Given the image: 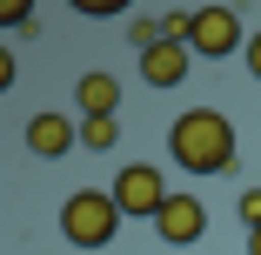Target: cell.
Segmentation results:
<instances>
[{"label":"cell","instance_id":"obj_1","mask_svg":"<svg viewBox=\"0 0 261 255\" xmlns=\"http://www.w3.org/2000/svg\"><path fill=\"white\" fill-rule=\"evenodd\" d=\"M168 155L181 175H228L234 168V121L221 108H188L168 128Z\"/></svg>","mask_w":261,"mask_h":255},{"label":"cell","instance_id":"obj_2","mask_svg":"<svg viewBox=\"0 0 261 255\" xmlns=\"http://www.w3.org/2000/svg\"><path fill=\"white\" fill-rule=\"evenodd\" d=\"M121 222H127V215L114 208L108 188H74V195L61 201V242H67V248H87V255L108 248V242L121 235Z\"/></svg>","mask_w":261,"mask_h":255},{"label":"cell","instance_id":"obj_14","mask_svg":"<svg viewBox=\"0 0 261 255\" xmlns=\"http://www.w3.org/2000/svg\"><path fill=\"white\" fill-rule=\"evenodd\" d=\"M14 74H20V67H14V47H7V40H0V94H7V87H14Z\"/></svg>","mask_w":261,"mask_h":255},{"label":"cell","instance_id":"obj_5","mask_svg":"<svg viewBox=\"0 0 261 255\" xmlns=\"http://www.w3.org/2000/svg\"><path fill=\"white\" fill-rule=\"evenodd\" d=\"M154 235H161L168 248H194V242L207 235V208H201V195L174 188V195H168V208L154 215Z\"/></svg>","mask_w":261,"mask_h":255},{"label":"cell","instance_id":"obj_9","mask_svg":"<svg viewBox=\"0 0 261 255\" xmlns=\"http://www.w3.org/2000/svg\"><path fill=\"white\" fill-rule=\"evenodd\" d=\"M81 148H94V155L121 148V121H81Z\"/></svg>","mask_w":261,"mask_h":255},{"label":"cell","instance_id":"obj_12","mask_svg":"<svg viewBox=\"0 0 261 255\" xmlns=\"http://www.w3.org/2000/svg\"><path fill=\"white\" fill-rule=\"evenodd\" d=\"M241 222L261 228V188H241Z\"/></svg>","mask_w":261,"mask_h":255},{"label":"cell","instance_id":"obj_10","mask_svg":"<svg viewBox=\"0 0 261 255\" xmlns=\"http://www.w3.org/2000/svg\"><path fill=\"white\" fill-rule=\"evenodd\" d=\"M127 40L147 54V47H154V40H168V34H161V20H154V14H134V20H127Z\"/></svg>","mask_w":261,"mask_h":255},{"label":"cell","instance_id":"obj_3","mask_svg":"<svg viewBox=\"0 0 261 255\" xmlns=\"http://www.w3.org/2000/svg\"><path fill=\"white\" fill-rule=\"evenodd\" d=\"M108 195H114V208H121L127 222H134V215H141V222H154V215L168 208V195H174V188L161 181V168H147V161H127V168L114 175V188H108Z\"/></svg>","mask_w":261,"mask_h":255},{"label":"cell","instance_id":"obj_4","mask_svg":"<svg viewBox=\"0 0 261 255\" xmlns=\"http://www.w3.org/2000/svg\"><path fill=\"white\" fill-rule=\"evenodd\" d=\"M241 47H248V34H241V14H234V7H194L188 54H201V61H228V54H241Z\"/></svg>","mask_w":261,"mask_h":255},{"label":"cell","instance_id":"obj_15","mask_svg":"<svg viewBox=\"0 0 261 255\" xmlns=\"http://www.w3.org/2000/svg\"><path fill=\"white\" fill-rule=\"evenodd\" d=\"M248 255H261V228H248Z\"/></svg>","mask_w":261,"mask_h":255},{"label":"cell","instance_id":"obj_13","mask_svg":"<svg viewBox=\"0 0 261 255\" xmlns=\"http://www.w3.org/2000/svg\"><path fill=\"white\" fill-rule=\"evenodd\" d=\"M241 61H248V74H254V81H261V27H254V34H248V47H241Z\"/></svg>","mask_w":261,"mask_h":255},{"label":"cell","instance_id":"obj_11","mask_svg":"<svg viewBox=\"0 0 261 255\" xmlns=\"http://www.w3.org/2000/svg\"><path fill=\"white\" fill-rule=\"evenodd\" d=\"M40 7H34V0H0V27H27Z\"/></svg>","mask_w":261,"mask_h":255},{"label":"cell","instance_id":"obj_6","mask_svg":"<svg viewBox=\"0 0 261 255\" xmlns=\"http://www.w3.org/2000/svg\"><path fill=\"white\" fill-rule=\"evenodd\" d=\"M188 61H194L188 40H154L147 54H141V81L147 87H181L188 81Z\"/></svg>","mask_w":261,"mask_h":255},{"label":"cell","instance_id":"obj_7","mask_svg":"<svg viewBox=\"0 0 261 255\" xmlns=\"http://www.w3.org/2000/svg\"><path fill=\"white\" fill-rule=\"evenodd\" d=\"M27 148H34L40 161H61V155L81 148V128H74L67 114H34V121H27Z\"/></svg>","mask_w":261,"mask_h":255},{"label":"cell","instance_id":"obj_8","mask_svg":"<svg viewBox=\"0 0 261 255\" xmlns=\"http://www.w3.org/2000/svg\"><path fill=\"white\" fill-rule=\"evenodd\" d=\"M74 101H81V121H114V108H121V81H114V74H81Z\"/></svg>","mask_w":261,"mask_h":255}]
</instances>
